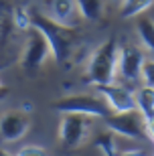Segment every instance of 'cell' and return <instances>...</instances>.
Listing matches in <instances>:
<instances>
[{"label":"cell","instance_id":"6da1fadb","mask_svg":"<svg viewBox=\"0 0 154 156\" xmlns=\"http://www.w3.org/2000/svg\"><path fill=\"white\" fill-rule=\"evenodd\" d=\"M30 27L37 29L39 33H43V37L51 47L53 59L57 63H67L71 55L77 51V47L81 45V37L73 27L57 23L37 8L30 10Z\"/></svg>","mask_w":154,"mask_h":156},{"label":"cell","instance_id":"7a4b0ae2","mask_svg":"<svg viewBox=\"0 0 154 156\" xmlns=\"http://www.w3.org/2000/svg\"><path fill=\"white\" fill-rule=\"evenodd\" d=\"M118 41L116 37H109L103 41L89 57L85 71V79L93 85H106V83H114V77L118 73Z\"/></svg>","mask_w":154,"mask_h":156},{"label":"cell","instance_id":"3957f363","mask_svg":"<svg viewBox=\"0 0 154 156\" xmlns=\"http://www.w3.org/2000/svg\"><path fill=\"white\" fill-rule=\"evenodd\" d=\"M55 112H61V114H83V116L89 118H106L112 114L108 101L97 93H75V95H67V98H61L59 101L51 105Z\"/></svg>","mask_w":154,"mask_h":156},{"label":"cell","instance_id":"277c9868","mask_svg":"<svg viewBox=\"0 0 154 156\" xmlns=\"http://www.w3.org/2000/svg\"><path fill=\"white\" fill-rule=\"evenodd\" d=\"M106 126L109 132L120 134L130 140H150L148 136V122L140 114V110L130 112H114L106 118Z\"/></svg>","mask_w":154,"mask_h":156},{"label":"cell","instance_id":"5b68a950","mask_svg":"<svg viewBox=\"0 0 154 156\" xmlns=\"http://www.w3.org/2000/svg\"><path fill=\"white\" fill-rule=\"evenodd\" d=\"M91 128V118L83 114H63L59 124V140L63 148H77L85 140L87 130Z\"/></svg>","mask_w":154,"mask_h":156},{"label":"cell","instance_id":"8992f818","mask_svg":"<svg viewBox=\"0 0 154 156\" xmlns=\"http://www.w3.org/2000/svg\"><path fill=\"white\" fill-rule=\"evenodd\" d=\"M51 55V47L47 43V39L43 37V33H39L37 29L30 27L29 37L24 43V53H23V69L27 73H34L43 67V63L47 61V57Z\"/></svg>","mask_w":154,"mask_h":156},{"label":"cell","instance_id":"52a82bcc","mask_svg":"<svg viewBox=\"0 0 154 156\" xmlns=\"http://www.w3.org/2000/svg\"><path fill=\"white\" fill-rule=\"evenodd\" d=\"M97 93L108 101L112 112H130L136 110V95L120 83H106V85H95Z\"/></svg>","mask_w":154,"mask_h":156},{"label":"cell","instance_id":"ba28073f","mask_svg":"<svg viewBox=\"0 0 154 156\" xmlns=\"http://www.w3.org/2000/svg\"><path fill=\"white\" fill-rule=\"evenodd\" d=\"M30 116L23 110L4 112L0 116V138L6 142H16L29 132Z\"/></svg>","mask_w":154,"mask_h":156},{"label":"cell","instance_id":"9c48e42d","mask_svg":"<svg viewBox=\"0 0 154 156\" xmlns=\"http://www.w3.org/2000/svg\"><path fill=\"white\" fill-rule=\"evenodd\" d=\"M144 53L140 47L126 45L118 51V73L126 81H136L142 75V65H144Z\"/></svg>","mask_w":154,"mask_h":156},{"label":"cell","instance_id":"30bf717a","mask_svg":"<svg viewBox=\"0 0 154 156\" xmlns=\"http://www.w3.org/2000/svg\"><path fill=\"white\" fill-rule=\"evenodd\" d=\"M45 6H47V16H51L53 20H57L61 24L71 23L75 8H77L75 0H45Z\"/></svg>","mask_w":154,"mask_h":156},{"label":"cell","instance_id":"8fae6325","mask_svg":"<svg viewBox=\"0 0 154 156\" xmlns=\"http://www.w3.org/2000/svg\"><path fill=\"white\" fill-rule=\"evenodd\" d=\"M134 95H136V108L140 110V114L146 118V122L154 120V87L144 85V87H140Z\"/></svg>","mask_w":154,"mask_h":156},{"label":"cell","instance_id":"7c38bea8","mask_svg":"<svg viewBox=\"0 0 154 156\" xmlns=\"http://www.w3.org/2000/svg\"><path fill=\"white\" fill-rule=\"evenodd\" d=\"M75 4H77V10L81 12L83 18H87V20H99L103 14L106 2L103 0H75Z\"/></svg>","mask_w":154,"mask_h":156},{"label":"cell","instance_id":"4fadbf2b","mask_svg":"<svg viewBox=\"0 0 154 156\" xmlns=\"http://www.w3.org/2000/svg\"><path fill=\"white\" fill-rule=\"evenodd\" d=\"M152 4H154V0H122L120 14L124 18L138 16V14H142L144 10H148Z\"/></svg>","mask_w":154,"mask_h":156},{"label":"cell","instance_id":"5bb4252c","mask_svg":"<svg viewBox=\"0 0 154 156\" xmlns=\"http://www.w3.org/2000/svg\"><path fill=\"white\" fill-rule=\"evenodd\" d=\"M136 30H138L140 41L144 43V47L154 53V20H150V18H140L138 24H136Z\"/></svg>","mask_w":154,"mask_h":156},{"label":"cell","instance_id":"9a60e30c","mask_svg":"<svg viewBox=\"0 0 154 156\" xmlns=\"http://www.w3.org/2000/svg\"><path fill=\"white\" fill-rule=\"evenodd\" d=\"M95 146L103 152V156H118V148L114 144L112 134H99L95 138Z\"/></svg>","mask_w":154,"mask_h":156},{"label":"cell","instance_id":"2e32d148","mask_svg":"<svg viewBox=\"0 0 154 156\" xmlns=\"http://www.w3.org/2000/svg\"><path fill=\"white\" fill-rule=\"evenodd\" d=\"M14 23L20 30H29L30 29V10L23 8V6H18L14 8Z\"/></svg>","mask_w":154,"mask_h":156},{"label":"cell","instance_id":"e0dca14e","mask_svg":"<svg viewBox=\"0 0 154 156\" xmlns=\"http://www.w3.org/2000/svg\"><path fill=\"white\" fill-rule=\"evenodd\" d=\"M142 79L144 85L154 87V59H146L142 65Z\"/></svg>","mask_w":154,"mask_h":156},{"label":"cell","instance_id":"ac0fdd59","mask_svg":"<svg viewBox=\"0 0 154 156\" xmlns=\"http://www.w3.org/2000/svg\"><path fill=\"white\" fill-rule=\"evenodd\" d=\"M16 156H51V154H49L47 148H43V146L29 144V146H23V148L16 152Z\"/></svg>","mask_w":154,"mask_h":156},{"label":"cell","instance_id":"d6986e66","mask_svg":"<svg viewBox=\"0 0 154 156\" xmlns=\"http://www.w3.org/2000/svg\"><path fill=\"white\" fill-rule=\"evenodd\" d=\"M118 156H146L144 150H124V152H118Z\"/></svg>","mask_w":154,"mask_h":156},{"label":"cell","instance_id":"ffe728a7","mask_svg":"<svg viewBox=\"0 0 154 156\" xmlns=\"http://www.w3.org/2000/svg\"><path fill=\"white\" fill-rule=\"evenodd\" d=\"M8 93H10V89H8V87H6L4 83H2V79H0V101H2V99H4L6 95H8Z\"/></svg>","mask_w":154,"mask_h":156},{"label":"cell","instance_id":"44dd1931","mask_svg":"<svg viewBox=\"0 0 154 156\" xmlns=\"http://www.w3.org/2000/svg\"><path fill=\"white\" fill-rule=\"evenodd\" d=\"M148 136H150V142L154 144V120L148 122Z\"/></svg>","mask_w":154,"mask_h":156},{"label":"cell","instance_id":"7402d4cb","mask_svg":"<svg viewBox=\"0 0 154 156\" xmlns=\"http://www.w3.org/2000/svg\"><path fill=\"white\" fill-rule=\"evenodd\" d=\"M20 110H23V112H27V114H30V110H33V105H30L29 101H24V104L20 105Z\"/></svg>","mask_w":154,"mask_h":156},{"label":"cell","instance_id":"603a6c76","mask_svg":"<svg viewBox=\"0 0 154 156\" xmlns=\"http://www.w3.org/2000/svg\"><path fill=\"white\" fill-rule=\"evenodd\" d=\"M0 156H14V154H10V152L4 150V148H0Z\"/></svg>","mask_w":154,"mask_h":156}]
</instances>
